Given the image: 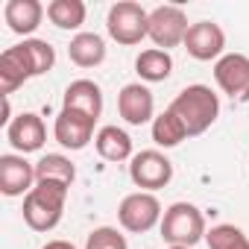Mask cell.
Here are the masks:
<instances>
[{"instance_id": "obj_1", "label": "cell", "mask_w": 249, "mask_h": 249, "mask_svg": "<svg viewBox=\"0 0 249 249\" xmlns=\"http://www.w3.org/2000/svg\"><path fill=\"white\" fill-rule=\"evenodd\" d=\"M170 111L182 120V126L191 135H202L220 114V100L208 85H188L176 94V100L170 103Z\"/></svg>"}, {"instance_id": "obj_2", "label": "cell", "mask_w": 249, "mask_h": 249, "mask_svg": "<svg viewBox=\"0 0 249 249\" xmlns=\"http://www.w3.org/2000/svg\"><path fill=\"white\" fill-rule=\"evenodd\" d=\"M68 199V185L59 182H36V188L24 196V220L33 231H50L59 226Z\"/></svg>"}, {"instance_id": "obj_3", "label": "cell", "mask_w": 249, "mask_h": 249, "mask_svg": "<svg viewBox=\"0 0 249 249\" xmlns=\"http://www.w3.org/2000/svg\"><path fill=\"white\" fill-rule=\"evenodd\" d=\"M161 237L170 246H185L191 249L205 237V217L196 205L191 202H173L164 217H161Z\"/></svg>"}, {"instance_id": "obj_4", "label": "cell", "mask_w": 249, "mask_h": 249, "mask_svg": "<svg viewBox=\"0 0 249 249\" xmlns=\"http://www.w3.org/2000/svg\"><path fill=\"white\" fill-rule=\"evenodd\" d=\"M147 27H150V12L141 3H132V0L114 3L108 9V18H106L108 36L123 47L141 44V38H147Z\"/></svg>"}, {"instance_id": "obj_5", "label": "cell", "mask_w": 249, "mask_h": 249, "mask_svg": "<svg viewBox=\"0 0 249 249\" xmlns=\"http://www.w3.org/2000/svg\"><path fill=\"white\" fill-rule=\"evenodd\" d=\"M188 15L182 6H156L150 12V27H147V38H153V44L159 50H170L185 44L188 36Z\"/></svg>"}, {"instance_id": "obj_6", "label": "cell", "mask_w": 249, "mask_h": 249, "mask_svg": "<svg viewBox=\"0 0 249 249\" xmlns=\"http://www.w3.org/2000/svg\"><path fill=\"white\" fill-rule=\"evenodd\" d=\"M117 220L126 231L144 234L156 223H161V202L156 199V194H147V191L129 194V196H123V202L117 208Z\"/></svg>"}, {"instance_id": "obj_7", "label": "cell", "mask_w": 249, "mask_h": 249, "mask_svg": "<svg viewBox=\"0 0 249 249\" xmlns=\"http://www.w3.org/2000/svg\"><path fill=\"white\" fill-rule=\"evenodd\" d=\"M129 179H132L138 188H144V191L150 194V191L164 188V185L173 179V164H170V159H167L164 153H159V150H141V153L132 156V161H129Z\"/></svg>"}, {"instance_id": "obj_8", "label": "cell", "mask_w": 249, "mask_h": 249, "mask_svg": "<svg viewBox=\"0 0 249 249\" xmlns=\"http://www.w3.org/2000/svg\"><path fill=\"white\" fill-rule=\"evenodd\" d=\"M214 79H217V85L231 100L246 103L249 100V56H243V53H226L214 65Z\"/></svg>"}, {"instance_id": "obj_9", "label": "cell", "mask_w": 249, "mask_h": 249, "mask_svg": "<svg viewBox=\"0 0 249 249\" xmlns=\"http://www.w3.org/2000/svg\"><path fill=\"white\" fill-rule=\"evenodd\" d=\"M223 47H226V33L220 30V24H214V21L191 24L188 36H185L188 56H194L196 62H211V59H223Z\"/></svg>"}, {"instance_id": "obj_10", "label": "cell", "mask_w": 249, "mask_h": 249, "mask_svg": "<svg viewBox=\"0 0 249 249\" xmlns=\"http://www.w3.org/2000/svg\"><path fill=\"white\" fill-rule=\"evenodd\" d=\"M94 117L88 114H79V111H71V108H62L56 123H53V135L56 141L65 147V150H85L91 135H94Z\"/></svg>"}, {"instance_id": "obj_11", "label": "cell", "mask_w": 249, "mask_h": 249, "mask_svg": "<svg viewBox=\"0 0 249 249\" xmlns=\"http://www.w3.org/2000/svg\"><path fill=\"white\" fill-rule=\"evenodd\" d=\"M117 111L120 117L132 123V126H141L147 120H156L153 111H156V100H153V91L141 82H129L123 85L120 94H117Z\"/></svg>"}, {"instance_id": "obj_12", "label": "cell", "mask_w": 249, "mask_h": 249, "mask_svg": "<svg viewBox=\"0 0 249 249\" xmlns=\"http://www.w3.org/2000/svg\"><path fill=\"white\" fill-rule=\"evenodd\" d=\"M6 138H9V144H12L21 156L38 153V150L44 147V141H47L44 120H41L38 114H33V111H21V114L9 123V126H6Z\"/></svg>"}, {"instance_id": "obj_13", "label": "cell", "mask_w": 249, "mask_h": 249, "mask_svg": "<svg viewBox=\"0 0 249 249\" xmlns=\"http://www.w3.org/2000/svg\"><path fill=\"white\" fill-rule=\"evenodd\" d=\"M36 182V164L24 156H0V191L6 196H27Z\"/></svg>"}, {"instance_id": "obj_14", "label": "cell", "mask_w": 249, "mask_h": 249, "mask_svg": "<svg viewBox=\"0 0 249 249\" xmlns=\"http://www.w3.org/2000/svg\"><path fill=\"white\" fill-rule=\"evenodd\" d=\"M62 108H71V111H79V114H88V117L97 120L103 114V91H100V85L91 82V79H73L65 88Z\"/></svg>"}, {"instance_id": "obj_15", "label": "cell", "mask_w": 249, "mask_h": 249, "mask_svg": "<svg viewBox=\"0 0 249 249\" xmlns=\"http://www.w3.org/2000/svg\"><path fill=\"white\" fill-rule=\"evenodd\" d=\"M3 18L9 24L12 33L18 36H30L41 27V18H44V6L38 0H9L3 6Z\"/></svg>"}, {"instance_id": "obj_16", "label": "cell", "mask_w": 249, "mask_h": 249, "mask_svg": "<svg viewBox=\"0 0 249 249\" xmlns=\"http://www.w3.org/2000/svg\"><path fill=\"white\" fill-rule=\"evenodd\" d=\"M68 56L79 68H97L106 59V41L97 33H79L68 44Z\"/></svg>"}, {"instance_id": "obj_17", "label": "cell", "mask_w": 249, "mask_h": 249, "mask_svg": "<svg viewBox=\"0 0 249 249\" xmlns=\"http://www.w3.org/2000/svg\"><path fill=\"white\" fill-rule=\"evenodd\" d=\"M94 144H97V153L106 161H126V159H132V138L120 126H103L97 132Z\"/></svg>"}, {"instance_id": "obj_18", "label": "cell", "mask_w": 249, "mask_h": 249, "mask_svg": "<svg viewBox=\"0 0 249 249\" xmlns=\"http://www.w3.org/2000/svg\"><path fill=\"white\" fill-rule=\"evenodd\" d=\"M15 50L21 53L30 76H41V73L53 71V65H56V50L41 38H24L21 44H15Z\"/></svg>"}, {"instance_id": "obj_19", "label": "cell", "mask_w": 249, "mask_h": 249, "mask_svg": "<svg viewBox=\"0 0 249 249\" xmlns=\"http://www.w3.org/2000/svg\"><path fill=\"white\" fill-rule=\"evenodd\" d=\"M27 79H33V76H30V71H27V65L15 47L0 53V97L15 94Z\"/></svg>"}, {"instance_id": "obj_20", "label": "cell", "mask_w": 249, "mask_h": 249, "mask_svg": "<svg viewBox=\"0 0 249 249\" xmlns=\"http://www.w3.org/2000/svg\"><path fill=\"white\" fill-rule=\"evenodd\" d=\"M76 179V167L68 156L59 153H47L36 161V182H59V185H73Z\"/></svg>"}, {"instance_id": "obj_21", "label": "cell", "mask_w": 249, "mask_h": 249, "mask_svg": "<svg viewBox=\"0 0 249 249\" xmlns=\"http://www.w3.org/2000/svg\"><path fill=\"white\" fill-rule=\"evenodd\" d=\"M135 73H138L144 82H164V79L173 73V59H170L167 50L150 47V50H144V53L135 59Z\"/></svg>"}, {"instance_id": "obj_22", "label": "cell", "mask_w": 249, "mask_h": 249, "mask_svg": "<svg viewBox=\"0 0 249 249\" xmlns=\"http://www.w3.org/2000/svg\"><path fill=\"white\" fill-rule=\"evenodd\" d=\"M85 3L82 0H53L47 3V18L59 27V30H79L85 24Z\"/></svg>"}, {"instance_id": "obj_23", "label": "cell", "mask_w": 249, "mask_h": 249, "mask_svg": "<svg viewBox=\"0 0 249 249\" xmlns=\"http://www.w3.org/2000/svg\"><path fill=\"white\" fill-rule=\"evenodd\" d=\"M185 138H188V132H185V126H182V120H179L170 108L161 111V114L153 120V141H156L159 147L170 150V147H179Z\"/></svg>"}, {"instance_id": "obj_24", "label": "cell", "mask_w": 249, "mask_h": 249, "mask_svg": "<svg viewBox=\"0 0 249 249\" xmlns=\"http://www.w3.org/2000/svg\"><path fill=\"white\" fill-rule=\"evenodd\" d=\"M205 240H208V249H246V234L231 226V223H220L214 226L211 231H205Z\"/></svg>"}, {"instance_id": "obj_25", "label": "cell", "mask_w": 249, "mask_h": 249, "mask_svg": "<svg viewBox=\"0 0 249 249\" xmlns=\"http://www.w3.org/2000/svg\"><path fill=\"white\" fill-rule=\"evenodd\" d=\"M85 249H129V243H126V237H123L117 229L100 226V229H94V231L88 234Z\"/></svg>"}, {"instance_id": "obj_26", "label": "cell", "mask_w": 249, "mask_h": 249, "mask_svg": "<svg viewBox=\"0 0 249 249\" xmlns=\"http://www.w3.org/2000/svg\"><path fill=\"white\" fill-rule=\"evenodd\" d=\"M41 249H76L73 243H68V240H47Z\"/></svg>"}, {"instance_id": "obj_27", "label": "cell", "mask_w": 249, "mask_h": 249, "mask_svg": "<svg viewBox=\"0 0 249 249\" xmlns=\"http://www.w3.org/2000/svg\"><path fill=\"white\" fill-rule=\"evenodd\" d=\"M170 249H185V246H170Z\"/></svg>"}, {"instance_id": "obj_28", "label": "cell", "mask_w": 249, "mask_h": 249, "mask_svg": "<svg viewBox=\"0 0 249 249\" xmlns=\"http://www.w3.org/2000/svg\"><path fill=\"white\" fill-rule=\"evenodd\" d=\"M246 249H249V243H246Z\"/></svg>"}]
</instances>
